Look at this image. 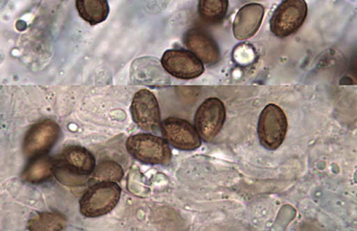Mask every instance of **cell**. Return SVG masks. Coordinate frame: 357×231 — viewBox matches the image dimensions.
<instances>
[{
    "mask_svg": "<svg viewBox=\"0 0 357 231\" xmlns=\"http://www.w3.org/2000/svg\"><path fill=\"white\" fill-rule=\"evenodd\" d=\"M95 169L93 154L84 148L70 145L55 159L54 173L67 186L84 185Z\"/></svg>",
    "mask_w": 357,
    "mask_h": 231,
    "instance_id": "cell-1",
    "label": "cell"
},
{
    "mask_svg": "<svg viewBox=\"0 0 357 231\" xmlns=\"http://www.w3.org/2000/svg\"><path fill=\"white\" fill-rule=\"evenodd\" d=\"M116 182H98L91 186L79 200V212L85 217L96 218L109 214L120 200Z\"/></svg>",
    "mask_w": 357,
    "mask_h": 231,
    "instance_id": "cell-2",
    "label": "cell"
},
{
    "mask_svg": "<svg viewBox=\"0 0 357 231\" xmlns=\"http://www.w3.org/2000/svg\"><path fill=\"white\" fill-rule=\"evenodd\" d=\"M126 148L140 162L153 164H168L172 160V150L165 138L149 133H138L127 139Z\"/></svg>",
    "mask_w": 357,
    "mask_h": 231,
    "instance_id": "cell-3",
    "label": "cell"
},
{
    "mask_svg": "<svg viewBox=\"0 0 357 231\" xmlns=\"http://www.w3.org/2000/svg\"><path fill=\"white\" fill-rule=\"evenodd\" d=\"M307 13L305 0H284L271 17V31L282 39L296 33L304 24Z\"/></svg>",
    "mask_w": 357,
    "mask_h": 231,
    "instance_id": "cell-4",
    "label": "cell"
},
{
    "mask_svg": "<svg viewBox=\"0 0 357 231\" xmlns=\"http://www.w3.org/2000/svg\"><path fill=\"white\" fill-rule=\"evenodd\" d=\"M288 131L285 113L274 104L264 107L258 121L257 133L260 143L269 150H275L284 141Z\"/></svg>",
    "mask_w": 357,
    "mask_h": 231,
    "instance_id": "cell-5",
    "label": "cell"
},
{
    "mask_svg": "<svg viewBox=\"0 0 357 231\" xmlns=\"http://www.w3.org/2000/svg\"><path fill=\"white\" fill-rule=\"evenodd\" d=\"M226 118L225 104L218 97H209L197 109L195 128L204 141L211 142L221 132Z\"/></svg>",
    "mask_w": 357,
    "mask_h": 231,
    "instance_id": "cell-6",
    "label": "cell"
},
{
    "mask_svg": "<svg viewBox=\"0 0 357 231\" xmlns=\"http://www.w3.org/2000/svg\"><path fill=\"white\" fill-rule=\"evenodd\" d=\"M59 126L52 120L35 123L29 129L22 145L24 156L35 158L45 156L59 139Z\"/></svg>",
    "mask_w": 357,
    "mask_h": 231,
    "instance_id": "cell-7",
    "label": "cell"
},
{
    "mask_svg": "<svg viewBox=\"0 0 357 231\" xmlns=\"http://www.w3.org/2000/svg\"><path fill=\"white\" fill-rule=\"evenodd\" d=\"M161 63L169 74L181 80H192L205 72L202 61L190 50H167L162 56Z\"/></svg>",
    "mask_w": 357,
    "mask_h": 231,
    "instance_id": "cell-8",
    "label": "cell"
},
{
    "mask_svg": "<svg viewBox=\"0 0 357 231\" xmlns=\"http://www.w3.org/2000/svg\"><path fill=\"white\" fill-rule=\"evenodd\" d=\"M160 129L165 141L178 150L193 151L202 145L197 129L186 120L170 117L161 122Z\"/></svg>",
    "mask_w": 357,
    "mask_h": 231,
    "instance_id": "cell-9",
    "label": "cell"
},
{
    "mask_svg": "<svg viewBox=\"0 0 357 231\" xmlns=\"http://www.w3.org/2000/svg\"><path fill=\"white\" fill-rule=\"evenodd\" d=\"M133 122L146 132H155L161 126L160 109L154 93L140 90L134 95L130 106Z\"/></svg>",
    "mask_w": 357,
    "mask_h": 231,
    "instance_id": "cell-10",
    "label": "cell"
},
{
    "mask_svg": "<svg viewBox=\"0 0 357 231\" xmlns=\"http://www.w3.org/2000/svg\"><path fill=\"white\" fill-rule=\"evenodd\" d=\"M183 40L188 49L195 54L203 64L216 65L221 59L218 43L205 30L192 28L185 33Z\"/></svg>",
    "mask_w": 357,
    "mask_h": 231,
    "instance_id": "cell-11",
    "label": "cell"
},
{
    "mask_svg": "<svg viewBox=\"0 0 357 231\" xmlns=\"http://www.w3.org/2000/svg\"><path fill=\"white\" fill-rule=\"evenodd\" d=\"M264 8L258 3H250L242 6L236 15L232 31L236 39H250L260 29L264 17Z\"/></svg>",
    "mask_w": 357,
    "mask_h": 231,
    "instance_id": "cell-12",
    "label": "cell"
},
{
    "mask_svg": "<svg viewBox=\"0 0 357 231\" xmlns=\"http://www.w3.org/2000/svg\"><path fill=\"white\" fill-rule=\"evenodd\" d=\"M76 9L79 17L91 25L103 23L110 12L107 0H76Z\"/></svg>",
    "mask_w": 357,
    "mask_h": 231,
    "instance_id": "cell-13",
    "label": "cell"
},
{
    "mask_svg": "<svg viewBox=\"0 0 357 231\" xmlns=\"http://www.w3.org/2000/svg\"><path fill=\"white\" fill-rule=\"evenodd\" d=\"M55 159L49 157L31 158L22 174V180L33 184H39L49 180L54 173Z\"/></svg>",
    "mask_w": 357,
    "mask_h": 231,
    "instance_id": "cell-14",
    "label": "cell"
},
{
    "mask_svg": "<svg viewBox=\"0 0 357 231\" xmlns=\"http://www.w3.org/2000/svg\"><path fill=\"white\" fill-rule=\"evenodd\" d=\"M229 0H199L197 11L201 20L208 24L222 23L227 15Z\"/></svg>",
    "mask_w": 357,
    "mask_h": 231,
    "instance_id": "cell-15",
    "label": "cell"
},
{
    "mask_svg": "<svg viewBox=\"0 0 357 231\" xmlns=\"http://www.w3.org/2000/svg\"><path fill=\"white\" fill-rule=\"evenodd\" d=\"M123 177L122 166L112 161H105L95 167L91 179L94 183L117 182Z\"/></svg>",
    "mask_w": 357,
    "mask_h": 231,
    "instance_id": "cell-16",
    "label": "cell"
},
{
    "mask_svg": "<svg viewBox=\"0 0 357 231\" xmlns=\"http://www.w3.org/2000/svg\"><path fill=\"white\" fill-rule=\"evenodd\" d=\"M28 228L30 230H62L66 228V219L59 214H39L31 218Z\"/></svg>",
    "mask_w": 357,
    "mask_h": 231,
    "instance_id": "cell-17",
    "label": "cell"
}]
</instances>
